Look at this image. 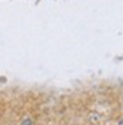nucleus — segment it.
<instances>
[{
	"label": "nucleus",
	"mask_w": 123,
	"mask_h": 125,
	"mask_svg": "<svg viewBox=\"0 0 123 125\" xmlns=\"http://www.w3.org/2000/svg\"><path fill=\"white\" fill-rule=\"evenodd\" d=\"M21 125H33V124H32V121H30V119H24Z\"/></svg>",
	"instance_id": "1"
},
{
	"label": "nucleus",
	"mask_w": 123,
	"mask_h": 125,
	"mask_svg": "<svg viewBox=\"0 0 123 125\" xmlns=\"http://www.w3.org/2000/svg\"><path fill=\"white\" fill-rule=\"evenodd\" d=\"M119 125H123V121H122V122H120V124H119Z\"/></svg>",
	"instance_id": "2"
}]
</instances>
